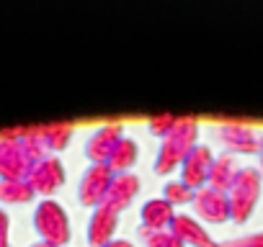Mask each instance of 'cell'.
Here are the masks:
<instances>
[{
    "label": "cell",
    "mask_w": 263,
    "mask_h": 247,
    "mask_svg": "<svg viewBox=\"0 0 263 247\" xmlns=\"http://www.w3.org/2000/svg\"><path fill=\"white\" fill-rule=\"evenodd\" d=\"M29 196V188L21 183H0V198L3 201H24Z\"/></svg>",
    "instance_id": "cell-1"
},
{
    "label": "cell",
    "mask_w": 263,
    "mask_h": 247,
    "mask_svg": "<svg viewBox=\"0 0 263 247\" xmlns=\"http://www.w3.org/2000/svg\"><path fill=\"white\" fill-rule=\"evenodd\" d=\"M6 232H8V219H6L3 211H0V247H8V237H6Z\"/></svg>",
    "instance_id": "cell-2"
}]
</instances>
